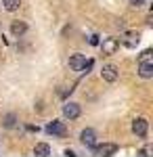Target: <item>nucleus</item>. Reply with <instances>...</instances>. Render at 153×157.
<instances>
[{"label":"nucleus","instance_id":"nucleus-1","mask_svg":"<svg viewBox=\"0 0 153 157\" xmlns=\"http://www.w3.org/2000/svg\"><path fill=\"white\" fill-rule=\"evenodd\" d=\"M92 151H94V155H103V157H111V155H116L120 151V147L118 145H113V143H105V145H94L92 147Z\"/></svg>","mask_w":153,"mask_h":157},{"label":"nucleus","instance_id":"nucleus-2","mask_svg":"<svg viewBox=\"0 0 153 157\" xmlns=\"http://www.w3.org/2000/svg\"><path fill=\"white\" fill-rule=\"evenodd\" d=\"M147 130H149V121L145 120V117H139V120L132 121V132L136 134V136H147Z\"/></svg>","mask_w":153,"mask_h":157},{"label":"nucleus","instance_id":"nucleus-3","mask_svg":"<svg viewBox=\"0 0 153 157\" xmlns=\"http://www.w3.org/2000/svg\"><path fill=\"white\" fill-rule=\"evenodd\" d=\"M46 132L53 134V136H65L67 134V126L63 121H50L46 126Z\"/></svg>","mask_w":153,"mask_h":157},{"label":"nucleus","instance_id":"nucleus-4","mask_svg":"<svg viewBox=\"0 0 153 157\" xmlns=\"http://www.w3.org/2000/svg\"><path fill=\"white\" fill-rule=\"evenodd\" d=\"M63 115L67 120H78L80 117V105L78 103H65L63 105Z\"/></svg>","mask_w":153,"mask_h":157},{"label":"nucleus","instance_id":"nucleus-5","mask_svg":"<svg viewBox=\"0 0 153 157\" xmlns=\"http://www.w3.org/2000/svg\"><path fill=\"white\" fill-rule=\"evenodd\" d=\"M80 140H82V145H86L88 149H92V147L96 145V134H94V130H90V128L82 130V134H80Z\"/></svg>","mask_w":153,"mask_h":157},{"label":"nucleus","instance_id":"nucleus-6","mask_svg":"<svg viewBox=\"0 0 153 157\" xmlns=\"http://www.w3.org/2000/svg\"><path fill=\"white\" fill-rule=\"evenodd\" d=\"M101 48H103L105 55H116L118 48H120V42L116 40V38H105V40H103V44H101Z\"/></svg>","mask_w":153,"mask_h":157},{"label":"nucleus","instance_id":"nucleus-7","mask_svg":"<svg viewBox=\"0 0 153 157\" xmlns=\"http://www.w3.org/2000/svg\"><path fill=\"white\" fill-rule=\"evenodd\" d=\"M101 75H103V80H105V82L113 84V82L118 80V67H116V65H105V67H103V71H101Z\"/></svg>","mask_w":153,"mask_h":157},{"label":"nucleus","instance_id":"nucleus-8","mask_svg":"<svg viewBox=\"0 0 153 157\" xmlns=\"http://www.w3.org/2000/svg\"><path fill=\"white\" fill-rule=\"evenodd\" d=\"M84 65H86V57L84 55H71L69 57V67L73 69V71H82L84 69Z\"/></svg>","mask_w":153,"mask_h":157},{"label":"nucleus","instance_id":"nucleus-9","mask_svg":"<svg viewBox=\"0 0 153 157\" xmlns=\"http://www.w3.org/2000/svg\"><path fill=\"white\" fill-rule=\"evenodd\" d=\"M139 75L145 78V80L153 78V61H141V65H139Z\"/></svg>","mask_w":153,"mask_h":157},{"label":"nucleus","instance_id":"nucleus-10","mask_svg":"<svg viewBox=\"0 0 153 157\" xmlns=\"http://www.w3.org/2000/svg\"><path fill=\"white\" fill-rule=\"evenodd\" d=\"M25 32H27V23H25V21H13V23H11V34L15 38L23 36Z\"/></svg>","mask_w":153,"mask_h":157},{"label":"nucleus","instance_id":"nucleus-11","mask_svg":"<svg viewBox=\"0 0 153 157\" xmlns=\"http://www.w3.org/2000/svg\"><path fill=\"white\" fill-rule=\"evenodd\" d=\"M34 153L40 157H48L50 155V145H46V143H38V145L34 147Z\"/></svg>","mask_w":153,"mask_h":157},{"label":"nucleus","instance_id":"nucleus-12","mask_svg":"<svg viewBox=\"0 0 153 157\" xmlns=\"http://www.w3.org/2000/svg\"><path fill=\"white\" fill-rule=\"evenodd\" d=\"M19 4H21V0H2L4 11H9V13H15L17 9H19Z\"/></svg>","mask_w":153,"mask_h":157},{"label":"nucleus","instance_id":"nucleus-13","mask_svg":"<svg viewBox=\"0 0 153 157\" xmlns=\"http://www.w3.org/2000/svg\"><path fill=\"white\" fill-rule=\"evenodd\" d=\"M139 40H141V38H139V34H136V36H134V34H128V36L124 38V44H126V46H130V48H134V46L139 44Z\"/></svg>","mask_w":153,"mask_h":157},{"label":"nucleus","instance_id":"nucleus-14","mask_svg":"<svg viewBox=\"0 0 153 157\" xmlns=\"http://www.w3.org/2000/svg\"><path fill=\"white\" fill-rule=\"evenodd\" d=\"M15 121H17V115H15V113H6V115H4V120H2V124H4L6 128H13V126H15Z\"/></svg>","mask_w":153,"mask_h":157},{"label":"nucleus","instance_id":"nucleus-15","mask_svg":"<svg viewBox=\"0 0 153 157\" xmlns=\"http://www.w3.org/2000/svg\"><path fill=\"white\" fill-rule=\"evenodd\" d=\"M151 55H153L151 50H145V52L141 55V61H151Z\"/></svg>","mask_w":153,"mask_h":157},{"label":"nucleus","instance_id":"nucleus-16","mask_svg":"<svg viewBox=\"0 0 153 157\" xmlns=\"http://www.w3.org/2000/svg\"><path fill=\"white\" fill-rule=\"evenodd\" d=\"M130 4L139 9V6H143V4H145V0H130Z\"/></svg>","mask_w":153,"mask_h":157},{"label":"nucleus","instance_id":"nucleus-17","mask_svg":"<svg viewBox=\"0 0 153 157\" xmlns=\"http://www.w3.org/2000/svg\"><path fill=\"white\" fill-rule=\"evenodd\" d=\"M90 44H92V46H96V44H99V36H92V38H90Z\"/></svg>","mask_w":153,"mask_h":157}]
</instances>
